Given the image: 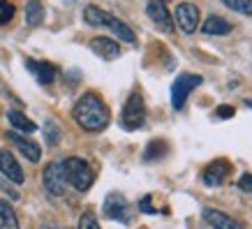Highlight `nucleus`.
Returning <instances> with one entry per match:
<instances>
[{
  "label": "nucleus",
  "instance_id": "2",
  "mask_svg": "<svg viewBox=\"0 0 252 229\" xmlns=\"http://www.w3.org/2000/svg\"><path fill=\"white\" fill-rule=\"evenodd\" d=\"M63 167H65V176H67V185H72L79 192L91 190L93 181H95V171L84 158H67L63 162Z\"/></svg>",
  "mask_w": 252,
  "mask_h": 229
},
{
  "label": "nucleus",
  "instance_id": "8",
  "mask_svg": "<svg viewBox=\"0 0 252 229\" xmlns=\"http://www.w3.org/2000/svg\"><path fill=\"white\" fill-rule=\"evenodd\" d=\"M176 23H178V28L185 33V35H192V33L199 28V9L197 5H192V2H181L178 7H176Z\"/></svg>",
  "mask_w": 252,
  "mask_h": 229
},
{
  "label": "nucleus",
  "instance_id": "7",
  "mask_svg": "<svg viewBox=\"0 0 252 229\" xmlns=\"http://www.w3.org/2000/svg\"><path fill=\"white\" fill-rule=\"evenodd\" d=\"M146 14L151 16V21L164 33L174 31V16L169 14L167 2L164 0H148V7H146Z\"/></svg>",
  "mask_w": 252,
  "mask_h": 229
},
{
  "label": "nucleus",
  "instance_id": "23",
  "mask_svg": "<svg viewBox=\"0 0 252 229\" xmlns=\"http://www.w3.org/2000/svg\"><path fill=\"white\" fill-rule=\"evenodd\" d=\"M164 151H167L164 141H151L148 148H146V153H144V160H155V158L164 155Z\"/></svg>",
  "mask_w": 252,
  "mask_h": 229
},
{
  "label": "nucleus",
  "instance_id": "16",
  "mask_svg": "<svg viewBox=\"0 0 252 229\" xmlns=\"http://www.w3.org/2000/svg\"><path fill=\"white\" fill-rule=\"evenodd\" d=\"M7 118H9V125H12L16 132H28V134H31V132L37 130V125H35L28 116H23L21 111H16V109H9Z\"/></svg>",
  "mask_w": 252,
  "mask_h": 229
},
{
  "label": "nucleus",
  "instance_id": "10",
  "mask_svg": "<svg viewBox=\"0 0 252 229\" xmlns=\"http://www.w3.org/2000/svg\"><path fill=\"white\" fill-rule=\"evenodd\" d=\"M229 171H231V164L227 160H215V162H211V164L204 169L201 178H204V183H206L208 188H215V185L224 183V178H227Z\"/></svg>",
  "mask_w": 252,
  "mask_h": 229
},
{
  "label": "nucleus",
  "instance_id": "24",
  "mask_svg": "<svg viewBox=\"0 0 252 229\" xmlns=\"http://www.w3.org/2000/svg\"><path fill=\"white\" fill-rule=\"evenodd\" d=\"M14 5L7 2V0H0V26H5V23L12 21V16H14Z\"/></svg>",
  "mask_w": 252,
  "mask_h": 229
},
{
  "label": "nucleus",
  "instance_id": "3",
  "mask_svg": "<svg viewBox=\"0 0 252 229\" xmlns=\"http://www.w3.org/2000/svg\"><path fill=\"white\" fill-rule=\"evenodd\" d=\"M121 123L125 130H139L144 128L146 123V104H144V98L139 93H132L125 107H123V114H121Z\"/></svg>",
  "mask_w": 252,
  "mask_h": 229
},
{
  "label": "nucleus",
  "instance_id": "17",
  "mask_svg": "<svg viewBox=\"0 0 252 229\" xmlns=\"http://www.w3.org/2000/svg\"><path fill=\"white\" fill-rule=\"evenodd\" d=\"M84 19L88 26H95V28H107V23L109 19H111V14L109 12H104L102 7H95V5H88V7L84 9Z\"/></svg>",
  "mask_w": 252,
  "mask_h": 229
},
{
  "label": "nucleus",
  "instance_id": "13",
  "mask_svg": "<svg viewBox=\"0 0 252 229\" xmlns=\"http://www.w3.org/2000/svg\"><path fill=\"white\" fill-rule=\"evenodd\" d=\"M204 220H206L208 227L213 229H243L231 215L222 213L218 208H204Z\"/></svg>",
  "mask_w": 252,
  "mask_h": 229
},
{
  "label": "nucleus",
  "instance_id": "27",
  "mask_svg": "<svg viewBox=\"0 0 252 229\" xmlns=\"http://www.w3.org/2000/svg\"><path fill=\"white\" fill-rule=\"evenodd\" d=\"M238 185H241V190H243V192H250V197H252V174H243V176H241Z\"/></svg>",
  "mask_w": 252,
  "mask_h": 229
},
{
  "label": "nucleus",
  "instance_id": "19",
  "mask_svg": "<svg viewBox=\"0 0 252 229\" xmlns=\"http://www.w3.org/2000/svg\"><path fill=\"white\" fill-rule=\"evenodd\" d=\"M107 28L114 33V35H118L123 42H127V44H134V42H137V37H134V33H132L130 26H125V23H123L121 19H116L114 14H111V19H109Z\"/></svg>",
  "mask_w": 252,
  "mask_h": 229
},
{
  "label": "nucleus",
  "instance_id": "9",
  "mask_svg": "<svg viewBox=\"0 0 252 229\" xmlns=\"http://www.w3.org/2000/svg\"><path fill=\"white\" fill-rule=\"evenodd\" d=\"M0 174L5 176L9 183H14V185H21L23 181H26L21 164H19L14 155H12L9 151H5V148H0Z\"/></svg>",
  "mask_w": 252,
  "mask_h": 229
},
{
  "label": "nucleus",
  "instance_id": "5",
  "mask_svg": "<svg viewBox=\"0 0 252 229\" xmlns=\"http://www.w3.org/2000/svg\"><path fill=\"white\" fill-rule=\"evenodd\" d=\"M201 84V76L199 74H178L176 76L174 86H171V104L174 109H183V104L188 102L190 93Z\"/></svg>",
  "mask_w": 252,
  "mask_h": 229
},
{
  "label": "nucleus",
  "instance_id": "21",
  "mask_svg": "<svg viewBox=\"0 0 252 229\" xmlns=\"http://www.w3.org/2000/svg\"><path fill=\"white\" fill-rule=\"evenodd\" d=\"M224 5L238 14H245V16H252V0H222Z\"/></svg>",
  "mask_w": 252,
  "mask_h": 229
},
{
  "label": "nucleus",
  "instance_id": "18",
  "mask_svg": "<svg viewBox=\"0 0 252 229\" xmlns=\"http://www.w3.org/2000/svg\"><path fill=\"white\" fill-rule=\"evenodd\" d=\"M0 229H21L19 227L16 211L12 208L9 201H5V199H0Z\"/></svg>",
  "mask_w": 252,
  "mask_h": 229
},
{
  "label": "nucleus",
  "instance_id": "14",
  "mask_svg": "<svg viewBox=\"0 0 252 229\" xmlns=\"http://www.w3.org/2000/svg\"><path fill=\"white\" fill-rule=\"evenodd\" d=\"M91 49L99 56V58H104V61H114V58L121 56V46H118V42H114V39H109V37L91 39Z\"/></svg>",
  "mask_w": 252,
  "mask_h": 229
},
{
  "label": "nucleus",
  "instance_id": "4",
  "mask_svg": "<svg viewBox=\"0 0 252 229\" xmlns=\"http://www.w3.org/2000/svg\"><path fill=\"white\" fill-rule=\"evenodd\" d=\"M42 181H44V188L49 195L63 197L65 190H67V176H65L63 162H51V164H46L44 174H42Z\"/></svg>",
  "mask_w": 252,
  "mask_h": 229
},
{
  "label": "nucleus",
  "instance_id": "6",
  "mask_svg": "<svg viewBox=\"0 0 252 229\" xmlns=\"http://www.w3.org/2000/svg\"><path fill=\"white\" fill-rule=\"evenodd\" d=\"M104 215L111 218V220H118V222H130L132 220V211H130V204L125 201L121 192H111L104 201Z\"/></svg>",
  "mask_w": 252,
  "mask_h": 229
},
{
  "label": "nucleus",
  "instance_id": "11",
  "mask_svg": "<svg viewBox=\"0 0 252 229\" xmlns=\"http://www.w3.org/2000/svg\"><path fill=\"white\" fill-rule=\"evenodd\" d=\"M7 139L12 141V144L19 148V151L28 158L31 162H39V158H42V148H39L32 139H28V137H23V134H19L16 130H12V132H7Z\"/></svg>",
  "mask_w": 252,
  "mask_h": 229
},
{
  "label": "nucleus",
  "instance_id": "25",
  "mask_svg": "<svg viewBox=\"0 0 252 229\" xmlns=\"http://www.w3.org/2000/svg\"><path fill=\"white\" fill-rule=\"evenodd\" d=\"M79 229H102V227H99L97 218L93 213H84L79 218Z\"/></svg>",
  "mask_w": 252,
  "mask_h": 229
},
{
  "label": "nucleus",
  "instance_id": "22",
  "mask_svg": "<svg viewBox=\"0 0 252 229\" xmlns=\"http://www.w3.org/2000/svg\"><path fill=\"white\" fill-rule=\"evenodd\" d=\"M44 139H46V144H49V146H56L58 141H61V128H58L54 121H46V125H44Z\"/></svg>",
  "mask_w": 252,
  "mask_h": 229
},
{
  "label": "nucleus",
  "instance_id": "15",
  "mask_svg": "<svg viewBox=\"0 0 252 229\" xmlns=\"http://www.w3.org/2000/svg\"><path fill=\"white\" fill-rule=\"evenodd\" d=\"M201 33H204V35H213V37H222V35H229L231 33V23L224 21V19L218 14H211L206 21H204V26H201Z\"/></svg>",
  "mask_w": 252,
  "mask_h": 229
},
{
  "label": "nucleus",
  "instance_id": "28",
  "mask_svg": "<svg viewBox=\"0 0 252 229\" xmlns=\"http://www.w3.org/2000/svg\"><path fill=\"white\" fill-rule=\"evenodd\" d=\"M218 116H222V118H227V116H234V109H231V107H220Z\"/></svg>",
  "mask_w": 252,
  "mask_h": 229
},
{
  "label": "nucleus",
  "instance_id": "20",
  "mask_svg": "<svg viewBox=\"0 0 252 229\" xmlns=\"http://www.w3.org/2000/svg\"><path fill=\"white\" fill-rule=\"evenodd\" d=\"M42 21H44V7H42V2L39 0H28V5H26V23L31 28H37Z\"/></svg>",
  "mask_w": 252,
  "mask_h": 229
},
{
  "label": "nucleus",
  "instance_id": "12",
  "mask_svg": "<svg viewBox=\"0 0 252 229\" xmlns=\"http://www.w3.org/2000/svg\"><path fill=\"white\" fill-rule=\"evenodd\" d=\"M26 67L35 74V79H37L42 86L54 84L56 74H58L56 65H51V63H46V61H32V58H28V61H26Z\"/></svg>",
  "mask_w": 252,
  "mask_h": 229
},
{
  "label": "nucleus",
  "instance_id": "1",
  "mask_svg": "<svg viewBox=\"0 0 252 229\" xmlns=\"http://www.w3.org/2000/svg\"><path fill=\"white\" fill-rule=\"evenodd\" d=\"M72 116L77 121L79 128H84L86 132H102L109 128L111 123V114L109 107L104 104V99L95 95V93H86L77 99V104L72 109Z\"/></svg>",
  "mask_w": 252,
  "mask_h": 229
},
{
  "label": "nucleus",
  "instance_id": "26",
  "mask_svg": "<svg viewBox=\"0 0 252 229\" xmlns=\"http://www.w3.org/2000/svg\"><path fill=\"white\" fill-rule=\"evenodd\" d=\"M151 201H153L151 197H144L139 201V211H141V213H158V208H155Z\"/></svg>",
  "mask_w": 252,
  "mask_h": 229
}]
</instances>
